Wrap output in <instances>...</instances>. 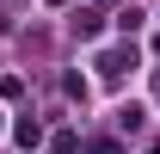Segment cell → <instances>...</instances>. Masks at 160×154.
Returning <instances> with one entry per match:
<instances>
[{"label":"cell","mask_w":160,"mask_h":154,"mask_svg":"<svg viewBox=\"0 0 160 154\" xmlns=\"http://www.w3.org/2000/svg\"><path fill=\"white\" fill-rule=\"evenodd\" d=\"M12 142H19V148H37V142H43V123H37L31 111H25L19 123H12Z\"/></svg>","instance_id":"obj_2"},{"label":"cell","mask_w":160,"mask_h":154,"mask_svg":"<svg viewBox=\"0 0 160 154\" xmlns=\"http://www.w3.org/2000/svg\"><path fill=\"white\" fill-rule=\"evenodd\" d=\"M142 117H148L142 105H123V111H117V130H123V136H129V130H142Z\"/></svg>","instance_id":"obj_3"},{"label":"cell","mask_w":160,"mask_h":154,"mask_svg":"<svg viewBox=\"0 0 160 154\" xmlns=\"http://www.w3.org/2000/svg\"><path fill=\"white\" fill-rule=\"evenodd\" d=\"M148 154H160V142H154V148H148Z\"/></svg>","instance_id":"obj_5"},{"label":"cell","mask_w":160,"mask_h":154,"mask_svg":"<svg viewBox=\"0 0 160 154\" xmlns=\"http://www.w3.org/2000/svg\"><path fill=\"white\" fill-rule=\"evenodd\" d=\"M129 68H136V49H129V43H123V49H111V56H99V74H105V80H123Z\"/></svg>","instance_id":"obj_1"},{"label":"cell","mask_w":160,"mask_h":154,"mask_svg":"<svg viewBox=\"0 0 160 154\" xmlns=\"http://www.w3.org/2000/svg\"><path fill=\"white\" fill-rule=\"evenodd\" d=\"M74 31L80 37H99V13H74Z\"/></svg>","instance_id":"obj_4"}]
</instances>
